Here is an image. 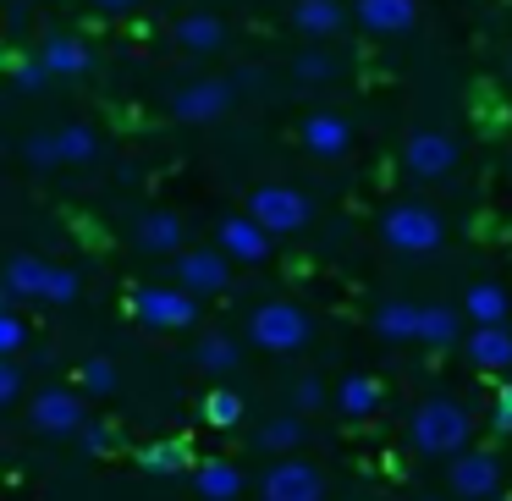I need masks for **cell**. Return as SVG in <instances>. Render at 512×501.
Segmentation results:
<instances>
[{
	"label": "cell",
	"mask_w": 512,
	"mask_h": 501,
	"mask_svg": "<svg viewBox=\"0 0 512 501\" xmlns=\"http://www.w3.org/2000/svg\"><path fill=\"white\" fill-rule=\"evenodd\" d=\"M468 413H463V402H452V397H430V402H419L413 408V419H408V435H413V446H419L424 457H457V452H468Z\"/></svg>",
	"instance_id": "cell-1"
},
{
	"label": "cell",
	"mask_w": 512,
	"mask_h": 501,
	"mask_svg": "<svg viewBox=\"0 0 512 501\" xmlns=\"http://www.w3.org/2000/svg\"><path fill=\"white\" fill-rule=\"evenodd\" d=\"M23 298H39V303H72L78 298V276L39 254H12L6 265V303H23Z\"/></svg>",
	"instance_id": "cell-2"
},
{
	"label": "cell",
	"mask_w": 512,
	"mask_h": 501,
	"mask_svg": "<svg viewBox=\"0 0 512 501\" xmlns=\"http://www.w3.org/2000/svg\"><path fill=\"white\" fill-rule=\"evenodd\" d=\"M380 237H386L397 254H430V248H441V237H446V221L430 210V204H419V199H408V204H391L386 210V221H380Z\"/></svg>",
	"instance_id": "cell-3"
},
{
	"label": "cell",
	"mask_w": 512,
	"mask_h": 501,
	"mask_svg": "<svg viewBox=\"0 0 512 501\" xmlns=\"http://www.w3.org/2000/svg\"><path fill=\"white\" fill-rule=\"evenodd\" d=\"M248 215H254L270 237H292V232L309 226V199H303L298 188H287V182H265V188H254V199H248Z\"/></svg>",
	"instance_id": "cell-4"
},
{
	"label": "cell",
	"mask_w": 512,
	"mask_h": 501,
	"mask_svg": "<svg viewBox=\"0 0 512 501\" xmlns=\"http://www.w3.org/2000/svg\"><path fill=\"white\" fill-rule=\"evenodd\" d=\"M248 336H254L265 353H298L309 342V314L298 303H265V309L248 314Z\"/></svg>",
	"instance_id": "cell-5"
},
{
	"label": "cell",
	"mask_w": 512,
	"mask_h": 501,
	"mask_svg": "<svg viewBox=\"0 0 512 501\" xmlns=\"http://www.w3.org/2000/svg\"><path fill=\"white\" fill-rule=\"evenodd\" d=\"M100 155V138H94L89 122H61L56 133L28 138V160L34 166H89Z\"/></svg>",
	"instance_id": "cell-6"
},
{
	"label": "cell",
	"mask_w": 512,
	"mask_h": 501,
	"mask_svg": "<svg viewBox=\"0 0 512 501\" xmlns=\"http://www.w3.org/2000/svg\"><path fill=\"white\" fill-rule=\"evenodd\" d=\"M138 320L155 325V331H188L193 320H199V303H193L188 287H144L133 298Z\"/></svg>",
	"instance_id": "cell-7"
},
{
	"label": "cell",
	"mask_w": 512,
	"mask_h": 501,
	"mask_svg": "<svg viewBox=\"0 0 512 501\" xmlns=\"http://www.w3.org/2000/svg\"><path fill=\"white\" fill-rule=\"evenodd\" d=\"M265 501H325V479L303 457H281L276 468H265Z\"/></svg>",
	"instance_id": "cell-8"
},
{
	"label": "cell",
	"mask_w": 512,
	"mask_h": 501,
	"mask_svg": "<svg viewBox=\"0 0 512 501\" xmlns=\"http://www.w3.org/2000/svg\"><path fill=\"white\" fill-rule=\"evenodd\" d=\"M402 166L424 182H441L446 171L457 166V138H446L441 127H419V133L408 138V149H402Z\"/></svg>",
	"instance_id": "cell-9"
},
{
	"label": "cell",
	"mask_w": 512,
	"mask_h": 501,
	"mask_svg": "<svg viewBox=\"0 0 512 501\" xmlns=\"http://www.w3.org/2000/svg\"><path fill=\"white\" fill-rule=\"evenodd\" d=\"M232 281V254L221 243L215 248H182L177 254V287L188 292H221Z\"/></svg>",
	"instance_id": "cell-10"
},
{
	"label": "cell",
	"mask_w": 512,
	"mask_h": 501,
	"mask_svg": "<svg viewBox=\"0 0 512 501\" xmlns=\"http://www.w3.org/2000/svg\"><path fill=\"white\" fill-rule=\"evenodd\" d=\"M28 419H34L39 435H78L83 430V402L78 391H39L28 402Z\"/></svg>",
	"instance_id": "cell-11"
},
{
	"label": "cell",
	"mask_w": 512,
	"mask_h": 501,
	"mask_svg": "<svg viewBox=\"0 0 512 501\" xmlns=\"http://www.w3.org/2000/svg\"><path fill=\"white\" fill-rule=\"evenodd\" d=\"M226 105H232V89H226L221 78H199V83L171 94V116H177V122H215Z\"/></svg>",
	"instance_id": "cell-12"
},
{
	"label": "cell",
	"mask_w": 512,
	"mask_h": 501,
	"mask_svg": "<svg viewBox=\"0 0 512 501\" xmlns=\"http://www.w3.org/2000/svg\"><path fill=\"white\" fill-rule=\"evenodd\" d=\"M221 248L243 265H265L270 259V232L254 221V215H226L221 221Z\"/></svg>",
	"instance_id": "cell-13"
},
{
	"label": "cell",
	"mask_w": 512,
	"mask_h": 501,
	"mask_svg": "<svg viewBox=\"0 0 512 501\" xmlns=\"http://www.w3.org/2000/svg\"><path fill=\"white\" fill-rule=\"evenodd\" d=\"M298 138H303V149H309V155L336 160V155H347V144H353V122H342L336 111H314L309 122L298 127Z\"/></svg>",
	"instance_id": "cell-14"
},
{
	"label": "cell",
	"mask_w": 512,
	"mask_h": 501,
	"mask_svg": "<svg viewBox=\"0 0 512 501\" xmlns=\"http://www.w3.org/2000/svg\"><path fill=\"white\" fill-rule=\"evenodd\" d=\"M496 479H501V468H496V457H490V452H457L452 457V490H457V496L485 501L490 490H496Z\"/></svg>",
	"instance_id": "cell-15"
},
{
	"label": "cell",
	"mask_w": 512,
	"mask_h": 501,
	"mask_svg": "<svg viewBox=\"0 0 512 501\" xmlns=\"http://www.w3.org/2000/svg\"><path fill=\"white\" fill-rule=\"evenodd\" d=\"M468 364L485 369V375H501V369H512V336L507 325H474V336H468Z\"/></svg>",
	"instance_id": "cell-16"
},
{
	"label": "cell",
	"mask_w": 512,
	"mask_h": 501,
	"mask_svg": "<svg viewBox=\"0 0 512 501\" xmlns=\"http://www.w3.org/2000/svg\"><path fill=\"white\" fill-rule=\"evenodd\" d=\"M353 12L369 34H408V28L419 23V6H413V0H358Z\"/></svg>",
	"instance_id": "cell-17"
},
{
	"label": "cell",
	"mask_w": 512,
	"mask_h": 501,
	"mask_svg": "<svg viewBox=\"0 0 512 501\" xmlns=\"http://www.w3.org/2000/svg\"><path fill=\"white\" fill-rule=\"evenodd\" d=\"M45 67H50V78H83V72L94 67V56H89V45L83 39H72V34H56V39H45Z\"/></svg>",
	"instance_id": "cell-18"
},
{
	"label": "cell",
	"mask_w": 512,
	"mask_h": 501,
	"mask_svg": "<svg viewBox=\"0 0 512 501\" xmlns=\"http://www.w3.org/2000/svg\"><path fill=\"white\" fill-rule=\"evenodd\" d=\"M182 237H188V226H182L177 210H149L144 221H138V243L155 248V254H177Z\"/></svg>",
	"instance_id": "cell-19"
},
{
	"label": "cell",
	"mask_w": 512,
	"mask_h": 501,
	"mask_svg": "<svg viewBox=\"0 0 512 501\" xmlns=\"http://www.w3.org/2000/svg\"><path fill=\"white\" fill-rule=\"evenodd\" d=\"M419 314H424V303L391 298V303L375 309V331L386 336V342H419Z\"/></svg>",
	"instance_id": "cell-20"
},
{
	"label": "cell",
	"mask_w": 512,
	"mask_h": 501,
	"mask_svg": "<svg viewBox=\"0 0 512 501\" xmlns=\"http://www.w3.org/2000/svg\"><path fill=\"white\" fill-rule=\"evenodd\" d=\"M177 45L193 50V56H210V50L226 45V23H221V17H210V12H193V17H182V23H177Z\"/></svg>",
	"instance_id": "cell-21"
},
{
	"label": "cell",
	"mask_w": 512,
	"mask_h": 501,
	"mask_svg": "<svg viewBox=\"0 0 512 501\" xmlns=\"http://www.w3.org/2000/svg\"><path fill=\"white\" fill-rule=\"evenodd\" d=\"M193 485H199L204 501H237L243 496V474H237L232 463H221V457H210V463L193 468Z\"/></svg>",
	"instance_id": "cell-22"
},
{
	"label": "cell",
	"mask_w": 512,
	"mask_h": 501,
	"mask_svg": "<svg viewBox=\"0 0 512 501\" xmlns=\"http://www.w3.org/2000/svg\"><path fill=\"white\" fill-rule=\"evenodd\" d=\"M507 292L496 287V281H479V287H468V298H463V314L474 325H507Z\"/></svg>",
	"instance_id": "cell-23"
},
{
	"label": "cell",
	"mask_w": 512,
	"mask_h": 501,
	"mask_svg": "<svg viewBox=\"0 0 512 501\" xmlns=\"http://www.w3.org/2000/svg\"><path fill=\"white\" fill-rule=\"evenodd\" d=\"M336 408H342L347 419H369V413L380 408V380L375 375H347L342 386H336Z\"/></svg>",
	"instance_id": "cell-24"
},
{
	"label": "cell",
	"mask_w": 512,
	"mask_h": 501,
	"mask_svg": "<svg viewBox=\"0 0 512 501\" xmlns=\"http://www.w3.org/2000/svg\"><path fill=\"white\" fill-rule=\"evenodd\" d=\"M292 23L309 39H325V34L342 28V6H336V0H298V6H292Z\"/></svg>",
	"instance_id": "cell-25"
},
{
	"label": "cell",
	"mask_w": 512,
	"mask_h": 501,
	"mask_svg": "<svg viewBox=\"0 0 512 501\" xmlns=\"http://www.w3.org/2000/svg\"><path fill=\"white\" fill-rule=\"evenodd\" d=\"M457 309H441V303H424V314H419V342L424 347H452V342H463L457 336Z\"/></svg>",
	"instance_id": "cell-26"
},
{
	"label": "cell",
	"mask_w": 512,
	"mask_h": 501,
	"mask_svg": "<svg viewBox=\"0 0 512 501\" xmlns=\"http://www.w3.org/2000/svg\"><path fill=\"white\" fill-rule=\"evenodd\" d=\"M303 441V424L298 419H270L265 430H259V452H276V457H292Z\"/></svg>",
	"instance_id": "cell-27"
},
{
	"label": "cell",
	"mask_w": 512,
	"mask_h": 501,
	"mask_svg": "<svg viewBox=\"0 0 512 501\" xmlns=\"http://www.w3.org/2000/svg\"><path fill=\"white\" fill-rule=\"evenodd\" d=\"M204 419L215 424V430H232L237 419H243V397H237V391H210V397H204Z\"/></svg>",
	"instance_id": "cell-28"
},
{
	"label": "cell",
	"mask_w": 512,
	"mask_h": 501,
	"mask_svg": "<svg viewBox=\"0 0 512 501\" xmlns=\"http://www.w3.org/2000/svg\"><path fill=\"white\" fill-rule=\"evenodd\" d=\"M138 463H144L149 474H177V468L188 463V452H182V441H160V446H144Z\"/></svg>",
	"instance_id": "cell-29"
},
{
	"label": "cell",
	"mask_w": 512,
	"mask_h": 501,
	"mask_svg": "<svg viewBox=\"0 0 512 501\" xmlns=\"http://www.w3.org/2000/svg\"><path fill=\"white\" fill-rule=\"evenodd\" d=\"M78 386H89L94 397H105V391H116V364H111V358H83V369H78Z\"/></svg>",
	"instance_id": "cell-30"
},
{
	"label": "cell",
	"mask_w": 512,
	"mask_h": 501,
	"mask_svg": "<svg viewBox=\"0 0 512 501\" xmlns=\"http://www.w3.org/2000/svg\"><path fill=\"white\" fill-rule=\"evenodd\" d=\"M199 364L210 369V375H226V369L237 364V347L226 342V336H204V342H199Z\"/></svg>",
	"instance_id": "cell-31"
},
{
	"label": "cell",
	"mask_w": 512,
	"mask_h": 501,
	"mask_svg": "<svg viewBox=\"0 0 512 501\" xmlns=\"http://www.w3.org/2000/svg\"><path fill=\"white\" fill-rule=\"evenodd\" d=\"M45 78H50L45 56H17V61H12V83H17V89H23V94L45 89Z\"/></svg>",
	"instance_id": "cell-32"
},
{
	"label": "cell",
	"mask_w": 512,
	"mask_h": 501,
	"mask_svg": "<svg viewBox=\"0 0 512 501\" xmlns=\"http://www.w3.org/2000/svg\"><path fill=\"white\" fill-rule=\"evenodd\" d=\"M23 314H17V303H6V309H0V353L6 358H17V347H23Z\"/></svg>",
	"instance_id": "cell-33"
},
{
	"label": "cell",
	"mask_w": 512,
	"mask_h": 501,
	"mask_svg": "<svg viewBox=\"0 0 512 501\" xmlns=\"http://www.w3.org/2000/svg\"><path fill=\"white\" fill-rule=\"evenodd\" d=\"M320 402H325V386H320V380H314V375L292 380V408H298V413H314V408H320Z\"/></svg>",
	"instance_id": "cell-34"
},
{
	"label": "cell",
	"mask_w": 512,
	"mask_h": 501,
	"mask_svg": "<svg viewBox=\"0 0 512 501\" xmlns=\"http://www.w3.org/2000/svg\"><path fill=\"white\" fill-rule=\"evenodd\" d=\"M17 397H23V369H17V358H6V364H0V408L17 402Z\"/></svg>",
	"instance_id": "cell-35"
},
{
	"label": "cell",
	"mask_w": 512,
	"mask_h": 501,
	"mask_svg": "<svg viewBox=\"0 0 512 501\" xmlns=\"http://www.w3.org/2000/svg\"><path fill=\"white\" fill-rule=\"evenodd\" d=\"M292 72H298L303 83H325V78H331V61H325V56H298V61H292Z\"/></svg>",
	"instance_id": "cell-36"
},
{
	"label": "cell",
	"mask_w": 512,
	"mask_h": 501,
	"mask_svg": "<svg viewBox=\"0 0 512 501\" xmlns=\"http://www.w3.org/2000/svg\"><path fill=\"white\" fill-rule=\"evenodd\" d=\"M83 446H89V452H116V430L111 424H89V430H83Z\"/></svg>",
	"instance_id": "cell-37"
},
{
	"label": "cell",
	"mask_w": 512,
	"mask_h": 501,
	"mask_svg": "<svg viewBox=\"0 0 512 501\" xmlns=\"http://www.w3.org/2000/svg\"><path fill=\"white\" fill-rule=\"evenodd\" d=\"M496 424L512 430V386H501V397H496Z\"/></svg>",
	"instance_id": "cell-38"
},
{
	"label": "cell",
	"mask_w": 512,
	"mask_h": 501,
	"mask_svg": "<svg viewBox=\"0 0 512 501\" xmlns=\"http://www.w3.org/2000/svg\"><path fill=\"white\" fill-rule=\"evenodd\" d=\"M94 6H100V12H133L138 0H94Z\"/></svg>",
	"instance_id": "cell-39"
},
{
	"label": "cell",
	"mask_w": 512,
	"mask_h": 501,
	"mask_svg": "<svg viewBox=\"0 0 512 501\" xmlns=\"http://www.w3.org/2000/svg\"><path fill=\"white\" fill-rule=\"evenodd\" d=\"M507 501H512V496H507Z\"/></svg>",
	"instance_id": "cell-40"
}]
</instances>
